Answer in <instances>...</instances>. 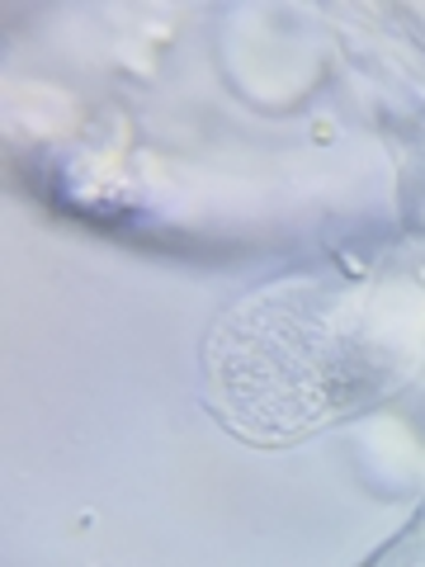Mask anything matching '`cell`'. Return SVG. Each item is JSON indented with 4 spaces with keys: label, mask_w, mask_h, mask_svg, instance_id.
Instances as JSON below:
<instances>
[{
    "label": "cell",
    "mask_w": 425,
    "mask_h": 567,
    "mask_svg": "<svg viewBox=\"0 0 425 567\" xmlns=\"http://www.w3.org/2000/svg\"><path fill=\"white\" fill-rule=\"evenodd\" d=\"M393 346L369 331L360 284L298 279L232 308L212 336V388L251 440H293L354 412L393 379Z\"/></svg>",
    "instance_id": "cell-1"
}]
</instances>
